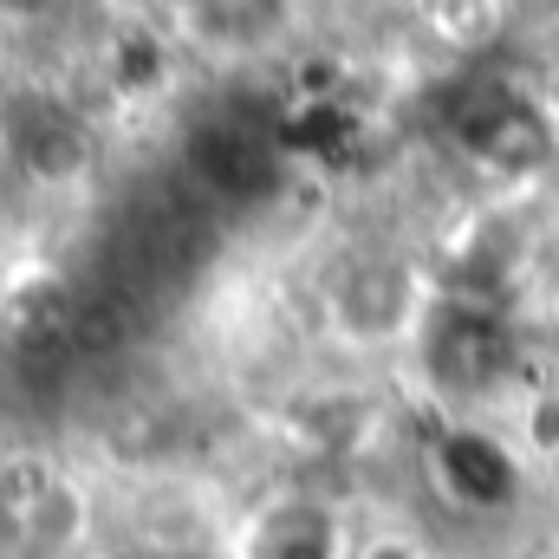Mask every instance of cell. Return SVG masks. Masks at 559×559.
Masks as SVG:
<instances>
[{"mask_svg":"<svg viewBox=\"0 0 559 559\" xmlns=\"http://www.w3.org/2000/svg\"><path fill=\"white\" fill-rule=\"evenodd\" d=\"M131 527L150 554H189L209 540V495H195L182 481H150L131 501Z\"/></svg>","mask_w":559,"mask_h":559,"instance_id":"5","label":"cell"},{"mask_svg":"<svg viewBox=\"0 0 559 559\" xmlns=\"http://www.w3.org/2000/svg\"><path fill=\"white\" fill-rule=\"evenodd\" d=\"M521 436H527V449L559 455V397H527V411H521Z\"/></svg>","mask_w":559,"mask_h":559,"instance_id":"6","label":"cell"},{"mask_svg":"<svg viewBox=\"0 0 559 559\" xmlns=\"http://www.w3.org/2000/svg\"><path fill=\"white\" fill-rule=\"evenodd\" d=\"M423 306H429L423 267L411 254H391V248L345 254L338 274L325 280V293H319L325 332L345 352H397V345H411L423 325Z\"/></svg>","mask_w":559,"mask_h":559,"instance_id":"1","label":"cell"},{"mask_svg":"<svg viewBox=\"0 0 559 559\" xmlns=\"http://www.w3.org/2000/svg\"><path fill=\"white\" fill-rule=\"evenodd\" d=\"M293 20H299L293 7H241V0H209V7L176 13V26H189V39L209 52H261V46L286 39Z\"/></svg>","mask_w":559,"mask_h":559,"instance_id":"4","label":"cell"},{"mask_svg":"<svg viewBox=\"0 0 559 559\" xmlns=\"http://www.w3.org/2000/svg\"><path fill=\"white\" fill-rule=\"evenodd\" d=\"M7 150H13V169L39 189H72L98 163L92 124L52 92H20L7 105Z\"/></svg>","mask_w":559,"mask_h":559,"instance_id":"2","label":"cell"},{"mask_svg":"<svg viewBox=\"0 0 559 559\" xmlns=\"http://www.w3.org/2000/svg\"><path fill=\"white\" fill-rule=\"evenodd\" d=\"M547 559H559V540H554V547H547Z\"/></svg>","mask_w":559,"mask_h":559,"instance_id":"7","label":"cell"},{"mask_svg":"<svg viewBox=\"0 0 559 559\" xmlns=\"http://www.w3.org/2000/svg\"><path fill=\"white\" fill-rule=\"evenodd\" d=\"M13 540H20L33 559H66V554H79V547L92 540V495H85L72 475H52V481L39 488V501L20 514Z\"/></svg>","mask_w":559,"mask_h":559,"instance_id":"3","label":"cell"},{"mask_svg":"<svg viewBox=\"0 0 559 559\" xmlns=\"http://www.w3.org/2000/svg\"><path fill=\"white\" fill-rule=\"evenodd\" d=\"M0 455H7V429H0Z\"/></svg>","mask_w":559,"mask_h":559,"instance_id":"8","label":"cell"}]
</instances>
